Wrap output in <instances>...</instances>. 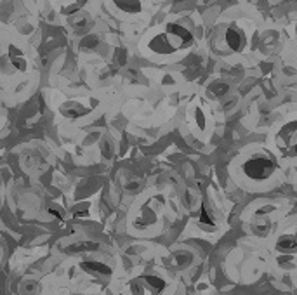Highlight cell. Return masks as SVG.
<instances>
[{
	"mask_svg": "<svg viewBox=\"0 0 297 295\" xmlns=\"http://www.w3.org/2000/svg\"><path fill=\"white\" fill-rule=\"evenodd\" d=\"M245 170H247L249 175L257 177V179H262V177H268L271 172H273V163L268 158H257L252 160L245 165Z\"/></svg>",
	"mask_w": 297,
	"mask_h": 295,
	"instance_id": "6da1fadb",
	"label": "cell"
}]
</instances>
